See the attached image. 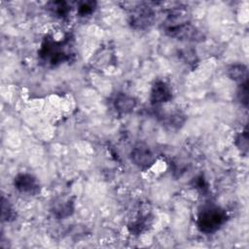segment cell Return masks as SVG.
<instances>
[{
    "mask_svg": "<svg viewBox=\"0 0 249 249\" xmlns=\"http://www.w3.org/2000/svg\"><path fill=\"white\" fill-rule=\"evenodd\" d=\"M94 9H95V2H91V1L84 2L79 6L78 14L81 17H86V16H89V15L92 14Z\"/></svg>",
    "mask_w": 249,
    "mask_h": 249,
    "instance_id": "15",
    "label": "cell"
},
{
    "mask_svg": "<svg viewBox=\"0 0 249 249\" xmlns=\"http://www.w3.org/2000/svg\"><path fill=\"white\" fill-rule=\"evenodd\" d=\"M1 219L3 222H12L16 219L17 213L8 198H1Z\"/></svg>",
    "mask_w": 249,
    "mask_h": 249,
    "instance_id": "13",
    "label": "cell"
},
{
    "mask_svg": "<svg viewBox=\"0 0 249 249\" xmlns=\"http://www.w3.org/2000/svg\"><path fill=\"white\" fill-rule=\"evenodd\" d=\"M189 18H190V14L185 7L174 8L167 15V18L165 20V29L190 22Z\"/></svg>",
    "mask_w": 249,
    "mask_h": 249,
    "instance_id": "8",
    "label": "cell"
},
{
    "mask_svg": "<svg viewBox=\"0 0 249 249\" xmlns=\"http://www.w3.org/2000/svg\"><path fill=\"white\" fill-rule=\"evenodd\" d=\"M148 225H149L148 215L141 216L128 225V231L131 234H140L147 229Z\"/></svg>",
    "mask_w": 249,
    "mask_h": 249,
    "instance_id": "14",
    "label": "cell"
},
{
    "mask_svg": "<svg viewBox=\"0 0 249 249\" xmlns=\"http://www.w3.org/2000/svg\"><path fill=\"white\" fill-rule=\"evenodd\" d=\"M70 40L66 38V40L55 41L52 37L47 36L39 51V56L43 62L51 66H56L64 61L70 60L73 55L67 48H70Z\"/></svg>",
    "mask_w": 249,
    "mask_h": 249,
    "instance_id": "1",
    "label": "cell"
},
{
    "mask_svg": "<svg viewBox=\"0 0 249 249\" xmlns=\"http://www.w3.org/2000/svg\"><path fill=\"white\" fill-rule=\"evenodd\" d=\"M52 212L53 213V216L57 219L67 218L74 212V201L69 198L54 203L53 207L52 208Z\"/></svg>",
    "mask_w": 249,
    "mask_h": 249,
    "instance_id": "10",
    "label": "cell"
},
{
    "mask_svg": "<svg viewBox=\"0 0 249 249\" xmlns=\"http://www.w3.org/2000/svg\"><path fill=\"white\" fill-rule=\"evenodd\" d=\"M135 106H136L135 98L124 92L118 93L114 99V107L116 111L121 114H128L132 112Z\"/></svg>",
    "mask_w": 249,
    "mask_h": 249,
    "instance_id": "9",
    "label": "cell"
},
{
    "mask_svg": "<svg viewBox=\"0 0 249 249\" xmlns=\"http://www.w3.org/2000/svg\"><path fill=\"white\" fill-rule=\"evenodd\" d=\"M131 161L140 169H149L156 161L152 150L144 143H137L130 152Z\"/></svg>",
    "mask_w": 249,
    "mask_h": 249,
    "instance_id": "3",
    "label": "cell"
},
{
    "mask_svg": "<svg viewBox=\"0 0 249 249\" xmlns=\"http://www.w3.org/2000/svg\"><path fill=\"white\" fill-rule=\"evenodd\" d=\"M227 220L228 216L223 208L214 204H209L199 211L196 226L201 232L210 234L217 231Z\"/></svg>",
    "mask_w": 249,
    "mask_h": 249,
    "instance_id": "2",
    "label": "cell"
},
{
    "mask_svg": "<svg viewBox=\"0 0 249 249\" xmlns=\"http://www.w3.org/2000/svg\"><path fill=\"white\" fill-rule=\"evenodd\" d=\"M155 18L153 10L149 7L142 6L137 8L130 17V24L134 29H146L149 28Z\"/></svg>",
    "mask_w": 249,
    "mask_h": 249,
    "instance_id": "6",
    "label": "cell"
},
{
    "mask_svg": "<svg viewBox=\"0 0 249 249\" xmlns=\"http://www.w3.org/2000/svg\"><path fill=\"white\" fill-rule=\"evenodd\" d=\"M236 146L241 150L246 152L248 149V136H247V131H244L240 135L237 136L236 141H235Z\"/></svg>",
    "mask_w": 249,
    "mask_h": 249,
    "instance_id": "17",
    "label": "cell"
},
{
    "mask_svg": "<svg viewBox=\"0 0 249 249\" xmlns=\"http://www.w3.org/2000/svg\"><path fill=\"white\" fill-rule=\"evenodd\" d=\"M196 188L197 190H199L200 192H203V193L206 192L207 185H206V182H205V180L203 179L202 176H199L196 179Z\"/></svg>",
    "mask_w": 249,
    "mask_h": 249,
    "instance_id": "18",
    "label": "cell"
},
{
    "mask_svg": "<svg viewBox=\"0 0 249 249\" xmlns=\"http://www.w3.org/2000/svg\"><path fill=\"white\" fill-rule=\"evenodd\" d=\"M229 77L234 82L239 83V85L248 82V70L244 64H232L228 69Z\"/></svg>",
    "mask_w": 249,
    "mask_h": 249,
    "instance_id": "11",
    "label": "cell"
},
{
    "mask_svg": "<svg viewBox=\"0 0 249 249\" xmlns=\"http://www.w3.org/2000/svg\"><path fill=\"white\" fill-rule=\"evenodd\" d=\"M48 9L53 13L57 18H63L67 17L70 11V7L68 4L64 1H55V2H51L48 4Z\"/></svg>",
    "mask_w": 249,
    "mask_h": 249,
    "instance_id": "12",
    "label": "cell"
},
{
    "mask_svg": "<svg viewBox=\"0 0 249 249\" xmlns=\"http://www.w3.org/2000/svg\"><path fill=\"white\" fill-rule=\"evenodd\" d=\"M172 90L168 84H166L164 81L158 80L153 84L150 95V100L153 105L168 102L172 99Z\"/></svg>",
    "mask_w": 249,
    "mask_h": 249,
    "instance_id": "7",
    "label": "cell"
},
{
    "mask_svg": "<svg viewBox=\"0 0 249 249\" xmlns=\"http://www.w3.org/2000/svg\"><path fill=\"white\" fill-rule=\"evenodd\" d=\"M14 186L19 193L28 196H36L41 190L37 178L29 173H18L14 179Z\"/></svg>",
    "mask_w": 249,
    "mask_h": 249,
    "instance_id": "4",
    "label": "cell"
},
{
    "mask_svg": "<svg viewBox=\"0 0 249 249\" xmlns=\"http://www.w3.org/2000/svg\"><path fill=\"white\" fill-rule=\"evenodd\" d=\"M237 96H238L239 101L242 104H244L245 106H247V103H248V82L239 85Z\"/></svg>",
    "mask_w": 249,
    "mask_h": 249,
    "instance_id": "16",
    "label": "cell"
},
{
    "mask_svg": "<svg viewBox=\"0 0 249 249\" xmlns=\"http://www.w3.org/2000/svg\"><path fill=\"white\" fill-rule=\"evenodd\" d=\"M165 33L173 38L187 41H200L202 40L201 32L190 22L174 26L171 28H166Z\"/></svg>",
    "mask_w": 249,
    "mask_h": 249,
    "instance_id": "5",
    "label": "cell"
}]
</instances>
